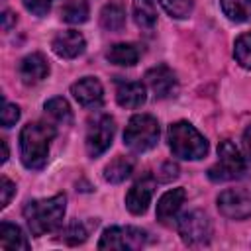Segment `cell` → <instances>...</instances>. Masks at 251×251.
Listing matches in <instances>:
<instances>
[{"label":"cell","mask_w":251,"mask_h":251,"mask_svg":"<svg viewBox=\"0 0 251 251\" xmlns=\"http://www.w3.org/2000/svg\"><path fill=\"white\" fill-rule=\"evenodd\" d=\"M65 204H67L65 194L29 200L24 206V218H25L29 231L35 237H39V235H45V233L57 229L63 224V216H65V208H67Z\"/></svg>","instance_id":"obj_1"},{"label":"cell","mask_w":251,"mask_h":251,"mask_svg":"<svg viewBox=\"0 0 251 251\" xmlns=\"http://www.w3.org/2000/svg\"><path fill=\"white\" fill-rule=\"evenodd\" d=\"M55 137V127L43 122L24 126L20 133V155L27 169L39 171L49 159V143Z\"/></svg>","instance_id":"obj_2"},{"label":"cell","mask_w":251,"mask_h":251,"mask_svg":"<svg viewBox=\"0 0 251 251\" xmlns=\"http://www.w3.org/2000/svg\"><path fill=\"white\" fill-rule=\"evenodd\" d=\"M169 147L171 151L180 159H202L208 153V141L206 137L188 122H176L171 124L169 133Z\"/></svg>","instance_id":"obj_3"},{"label":"cell","mask_w":251,"mask_h":251,"mask_svg":"<svg viewBox=\"0 0 251 251\" xmlns=\"http://www.w3.org/2000/svg\"><path fill=\"white\" fill-rule=\"evenodd\" d=\"M159 141V122L149 114H137L133 116L124 131V143L135 151L143 153L157 145Z\"/></svg>","instance_id":"obj_4"},{"label":"cell","mask_w":251,"mask_h":251,"mask_svg":"<svg viewBox=\"0 0 251 251\" xmlns=\"http://www.w3.org/2000/svg\"><path fill=\"white\" fill-rule=\"evenodd\" d=\"M245 169H247L245 157L229 139H224L218 145V161L208 169V176L214 182H226L239 178L245 173Z\"/></svg>","instance_id":"obj_5"},{"label":"cell","mask_w":251,"mask_h":251,"mask_svg":"<svg viewBox=\"0 0 251 251\" xmlns=\"http://www.w3.org/2000/svg\"><path fill=\"white\" fill-rule=\"evenodd\" d=\"M218 210L229 220H245L251 216V180L226 188L218 196Z\"/></svg>","instance_id":"obj_6"},{"label":"cell","mask_w":251,"mask_h":251,"mask_svg":"<svg viewBox=\"0 0 251 251\" xmlns=\"http://www.w3.org/2000/svg\"><path fill=\"white\" fill-rule=\"evenodd\" d=\"M176 227H178L182 241L190 247H202L212 237L210 218L202 210H192V212L182 214L176 222Z\"/></svg>","instance_id":"obj_7"},{"label":"cell","mask_w":251,"mask_h":251,"mask_svg":"<svg viewBox=\"0 0 251 251\" xmlns=\"http://www.w3.org/2000/svg\"><path fill=\"white\" fill-rule=\"evenodd\" d=\"M147 241V233L139 227H108L100 241H98V249H118V251H133V249H141Z\"/></svg>","instance_id":"obj_8"},{"label":"cell","mask_w":251,"mask_h":251,"mask_svg":"<svg viewBox=\"0 0 251 251\" xmlns=\"http://www.w3.org/2000/svg\"><path fill=\"white\" fill-rule=\"evenodd\" d=\"M114 133H116L114 118H110V116L104 114V116L96 118L94 122H90L88 131H86V153L90 157L102 155L112 145Z\"/></svg>","instance_id":"obj_9"},{"label":"cell","mask_w":251,"mask_h":251,"mask_svg":"<svg viewBox=\"0 0 251 251\" xmlns=\"http://www.w3.org/2000/svg\"><path fill=\"white\" fill-rule=\"evenodd\" d=\"M71 92L75 96V100L82 106V108H88V110H96L102 106L104 102V90H102V84L98 78L94 76H84L80 78L78 82H75L71 86Z\"/></svg>","instance_id":"obj_10"},{"label":"cell","mask_w":251,"mask_h":251,"mask_svg":"<svg viewBox=\"0 0 251 251\" xmlns=\"http://www.w3.org/2000/svg\"><path fill=\"white\" fill-rule=\"evenodd\" d=\"M153 190H155V180H153V176L145 175L143 178L133 182V186L127 190V194H126V208L131 214H135V216L145 214V210L149 208Z\"/></svg>","instance_id":"obj_11"},{"label":"cell","mask_w":251,"mask_h":251,"mask_svg":"<svg viewBox=\"0 0 251 251\" xmlns=\"http://www.w3.org/2000/svg\"><path fill=\"white\" fill-rule=\"evenodd\" d=\"M145 82L157 98H169L176 92V76L167 65H157L145 73Z\"/></svg>","instance_id":"obj_12"},{"label":"cell","mask_w":251,"mask_h":251,"mask_svg":"<svg viewBox=\"0 0 251 251\" xmlns=\"http://www.w3.org/2000/svg\"><path fill=\"white\" fill-rule=\"evenodd\" d=\"M51 47H53L55 55H59L63 59H75V57H78V55L84 53L86 41H84V37H82L80 31L67 29V31H61V33H57L53 37Z\"/></svg>","instance_id":"obj_13"},{"label":"cell","mask_w":251,"mask_h":251,"mask_svg":"<svg viewBox=\"0 0 251 251\" xmlns=\"http://www.w3.org/2000/svg\"><path fill=\"white\" fill-rule=\"evenodd\" d=\"M49 75V63L41 53H31L20 63V78L24 84L33 86Z\"/></svg>","instance_id":"obj_14"},{"label":"cell","mask_w":251,"mask_h":251,"mask_svg":"<svg viewBox=\"0 0 251 251\" xmlns=\"http://www.w3.org/2000/svg\"><path fill=\"white\" fill-rule=\"evenodd\" d=\"M184 198H186V192L184 188H173V190H167L159 202H157V220L165 226L173 224L180 206L184 204Z\"/></svg>","instance_id":"obj_15"},{"label":"cell","mask_w":251,"mask_h":251,"mask_svg":"<svg viewBox=\"0 0 251 251\" xmlns=\"http://www.w3.org/2000/svg\"><path fill=\"white\" fill-rule=\"evenodd\" d=\"M147 98L145 86L135 80H116V100L122 108H139Z\"/></svg>","instance_id":"obj_16"},{"label":"cell","mask_w":251,"mask_h":251,"mask_svg":"<svg viewBox=\"0 0 251 251\" xmlns=\"http://www.w3.org/2000/svg\"><path fill=\"white\" fill-rule=\"evenodd\" d=\"M0 249H10V251L22 249V251H25V249H29V243H27L24 231L18 226H14L10 222H2L0 224Z\"/></svg>","instance_id":"obj_17"},{"label":"cell","mask_w":251,"mask_h":251,"mask_svg":"<svg viewBox=\"0 0 251 251\" xmlns=\"http://www.w3.org/2000/svg\"><path fill=\"white\" fill-rule=\"evenodd\" d=\"M133 20L135 24L145 29V31H151L157 24V8H155V2L153 0H133Z\"/></svg>","instance_id":"obj_18"},{"label":"cell","mask_w":251,"mask_h":251,"mask_svg":"<svg viewBox=\"0 0 251 251\" xmlns=\"http://www.w3.org/2000/svg\"><path fill=\"white\" fill-rule=\"evenodd\" d=\"M108 61L114 63V65H120V67H131L137 63L139 59V49L133 45V43H116L108 49L106 53Z\"/></svg>","instance_id":"obj_19"},{"label":"cell","mask_w":251,"mask_h":251,"mask_svg":"<svg viewBox=\"0 0 251 251\" xmlns=\"http://www.w3.org/2000/svg\"><path fill=\"white\" fill-rule=\"evenodd\" d=\"M133 171V161L129 157H116L114 161H110L104 169V178L112 184H118V182H124Z\"/></svg>","instance_id":"obj_20"},{"label":"cell","mask_w":251,"mask_h":251,"mask_svg":"<svg viewBox=\"0 0 251 251\" xmlns=\"http://www.w3.org/2000/svg\"><path fill=\"white\" fill-rule=\"evenodd\" d=\"M100 24L108 31H120L126 25V10L120 4H106L100 12Z\"/></svg>","instance_id":"obj_21"},{"label":"cell","mask_w":251,"mask_h":251,"mask_svg":"<svg viewBox=\"0 0 251 251\" xmlns=\"http://www.w3.org/2000/svg\"><path fill=\"white\" fill-rule=\"evenodd\" d=\"M224 14L231 22L251 20V0H220Z\"/></svg>","instance_id":"obj_22"},{"label":"cell","mask_w":251,"mask_h":251,"mask_svg":"<svg viewBox=\"0 0 251 251\" xmlns=\"http://www.w3.org/2000/svg\"><path fill=\"white\" fill-rule=\"evenodd\" d=\"M61 18L69 24H82L88 20L86 0H67L61 8Z\"/></svg>","instance_id":"obj_23"},{"label":"cell","mask_w":251,"mask_h":251,"mask_svg":"<svg viewBox=\"0 0 251 251\" xmlns=\"http://www.w3.org/2000/svg\"><path fill=\"white\" fill-rule=\"evenodd\" d=\"M45 112H47L51 118H55L57 122H61V124H71V122H73L71 106H69V102H67L65 98H61V96H55V98L47 100V102H45Z\"/></svg>","instance_id":"obj_24"},{"label":"cell","mask_w":251,"mask_h":251,"mask_svg":"<svg viewBox=\"0 0 251 251\" xmlns=\"http://www.w3.org/2000/svg\"><path fill=\"white\" fill-rule=\"evenodd\" d=\"M233 57L243 69H251V33H243L235 39Z\"/></svg>","instance_id":"obj_25"},{"label":"cell","mask_w":251,"mask_h":251,"mask_svg":"<svg viewBox=\"0 0 251 251\" xmlns=\"http://www.w3.org/2000/svg\"><path fill=\"white\" fill-rule=\"evenodd\" d=\"M159 4L165 8V12L171 18L182 20V18H188L190 16L192 6H194V0H159Z\"/></svg>","instance_id":"obj_26"},{"label":"cell","mask_w":251,"mask_h":251,"mask_svg":"<svg viewBox=\"0 0 251 251\" xmlns=\"http://www.w3.org/2000/svg\"><path fill=\"white\" fill-rule=\"evenodd\" d=\"M88 237V231L86 227L80 224V222H71L63 233H61V239L67 243V245H78V243H84Z\"/></svg>","instance_id":"obj_27"},{"label":"cell","mask_w":251,"mask_h":251,"mask_svg":"<svg viewBox=\"0 0 251 251\" xmlns=\"http://www.w3.org/2000/svg\"><path fill=\"white\" fill-rule=\"evenodd\" d=\"M18 120H20V108H18L16 104L4 102V110H2V126H4V127H12Z\"/></svg>","instance_id":"obj_28"},{"label":"cell","mask_w":251,"mask_h":251,"mask_svg":"<svg viewBox=\"0 0 251 251\" xmlns=\"http://www.w3.org/2000/svg\"><path fill=\"white\" fill-rule=\"evenodd\" d=\"M51 4L53 0H24V6L35 16H45L51 10Z\"/></svg>","instance_id":"obj_29"},{"label":"cell","mask_w":251,"mask_h":251,"mask_svg":"<svg viewBox=\"0 0 251 251\" xmlns=\"http://www.w3.org/2000/svg\"><path fill=\"white\" fill-rule=\"evenodd\" d=\"M14 192H16V184L12 180H8L6 176H2L0 178V206L2 208L10 204V198Z\"/></svg>","instance_id":"obj_30"},{"label":"cell","mask_w":251,"mask_h":251,"mask_svg":"<svg viewBox=\"0 0 251 251\" xmlns=\"http://www.w3.org/2000/svg\"><path fill=\"white\" fill-rule=\"evenodd\" d=\"M176 176H178V167L175 163H165L159 171V180H163V182H169Z\"/></svg>","instance_id":"obj_31"},{"label":"cell","mask_w":251,"mask_h":251,"mask_svg":"<svg viewBox=\"0 0 251 251\" xmlns=\"http://www.w3.org/2000/svg\"><path fill=\"white\" fill-rule=\"evenodd\" d=\"M243 151H245L247 165H251V126L243 131Z\"/></svg>","instance_id":"obj_32"},{"label":"cell","mask_w":251,"mask_h":251,"mask_svg":"<svg viewBox=\"0 0 251 251\" xmlns=\"http://www.w3.org/2000/svg\"><path fill=\"white\" fill-rule=\"evenodd\" d=\"M12 22H16V16L12 14V12H4V16H2V25H4V29H10V25H12Z\"/></svg>","instance_id":"obj_33"},{"label":"cell","mask_w":251,"mask_h":251,"mask_svg":"<svg viewBox=\"0 0 251 251\" xmlns=\"http://www.w3.org/2000/svg\"><path fill=\"white\" fill-rule=\"evenodd\" d=\"M0 147H2V157H0V161L6 163V161H8V143H6V139H0Z\"/></svg>","instance_id":"obj_34"}]
</instances>
